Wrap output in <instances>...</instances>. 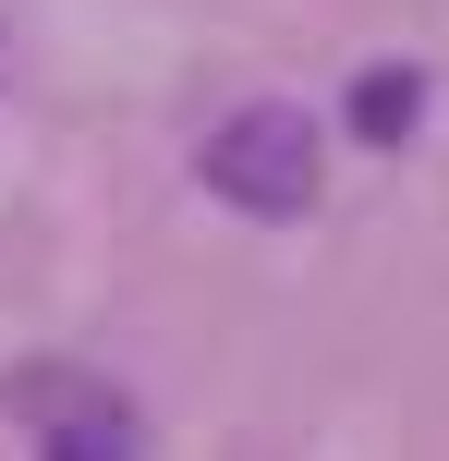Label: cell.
Here are the masks:
<instances>
[{"label":"cell","instance_id":"2","mask_svg":"<svg viewBox=\"0 0 449 461\" xmlns=\"http://www.w3.org/2000/svg\"><path fill=\"white\" fill-rule=\"evenodd\" d=\"M0 413L24 425L37 449H73V461H134L146 449V413L85 365H13L0 376Z\"/></svg>","mask_w":449,"mask_h":461},{"label":"cell","instance_id":"3","mask_svg":"<svg viewBox=\"0 0 449 461\" xmlns=\"http://www.w3.org/2000/svg\"><path fill=\"white\" fill-rule=\"evenodd\" d=\"M413 110H426V73H413V61H377V73L353 86V146H401Z\"/></svg>","mask_w":449,"mask_h":461},{"label":"cell","instance_id":"1","mask_svg":"<svg viewBox=\"0 0 449 461\" xmlns=\"http://www.w3.org/2000/svg\"><path fill=\"white\" fill-rule=\"evenodd\" d=\"M194 170H207V194H219V207H243V219H304V207H316V183H328V158H316V122H304V110H280V97L231 110L207 146H194Z\"/></svg>","mask_w":449,"mask_h":461}]
</instances>
